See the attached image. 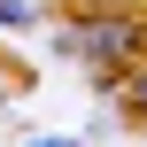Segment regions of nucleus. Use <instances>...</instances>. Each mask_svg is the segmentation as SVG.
<instances>
[{
	"mask_svg": "<svg viewBox=\"0 0 147 147\" xmlns=\"http://www.w3.org/2000/svg\"><path fill=\"white\" fill-rule=\"evenodd\" d=\"M31 147H78V140H31Z\"/></svg>",
	"mask_w": 147,
	"mask_h": 147,
	"instance_id": "7ed1b4c3",
	"label": "nucleus"
},
{
	"mask_svg": "<svg viewBox=\"0 0 147 147\" xmlns=\"http://www.w3.org/2000/svg\"><path fill=\"white\" fill-rule=\"evenodd\" d=\"M62 47H70L101 85H124V70L140 62L147 39H140V23H132V16H78V23L62 31Z\"/></svg>",
	"mask_w": 147,
	"mask_h": 147,
	"instance_id": "f257e3e1",
	"label": "nucleus"
},
{
	"mask_svg": "<svg viewBox=\"0 0 147 147\" xmlns=\"http://www.w3.org/2000/svg\"><path fill=\"white\" fill-rule=\"evenodd\" d=\"M124 109H132V116H147V62L124 78Z\"/></svg>",
	"mask_w": 147,
	"mask_h": 147,
	"instance_id": "f03ea898",
	"label": "nucleus"
}]
</instances>
